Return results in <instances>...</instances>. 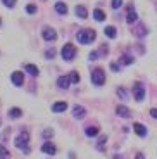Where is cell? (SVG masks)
Wrapping results in <instances>:
<instances>
[{
    "label": "cell",
    "mask_w": 157,
    "mask_h": 159,
    "mask_svg": "<svg viewBox=\"0 0 157 159\" xmlns=\"http://www.w3.org/2000/svg\"><path fill=\"white\" fill-rule=\"evenodd\" d=\"M150 116H152L154 119H157V109H150Z\"/></svg>",
    "instance_id": "35"
},
{
    "label": "cell",
    "mask_w": 157,
    "mask_h": 159,
    "mask_svg": "<svg viewBox=\"0 0 157 159\" xmlns=\"http://www.w3.org/2000/svg\"><path fill=\"white\" fill-rule=\"evenodd\" d=\"M24 71L26 73H29V75L31 76H38V68H36L35 64H26V66H24Z\"/></svg>",
    "instance_id": "16"
},
{
    "label": "cell",
    "mask_w": 157,
    "mask_h": 159,
    "mask_svg": "<svg viewBox=\"0 0 157 159\" xmlns=\"http://www.w3.org/2000/svg\"><path fill=\"white\" fill-rule=\"evenodd\" d=\"M116 114L121 116V118H130V116H131V111L126 107V106H118V107H116Z\"/></svg>",
    "instance_id": "10"
},
{
    "label": "cell",
    "mask_w": 157,
    "mask_h": 159,
    "mask_svg": "<svg viewBox=\"0 0 157 159\" xmlns=\"http://www.w3.org/2000/svg\"><path fill=\"white\" fill-rule=\"evenodd\" d=\"M2 4H4L5 7L12 9V7H14V5H16V0H2Z\"/></svg>",
    "instance_id": "27"
},
{
    "label": "cell",
    "mask_w": 157,
    "mask_h": 159,
    "mask_svg": "<svg viewBox=\"0 0 157 159\" xmlns=\"http://www.w3.org/2000/svg\"><path fill=\"white\" fill-rule=\"evenodd\" d=\"M105 143H107V137H100V140H98V143H97V149L98 151H104V149H105Z\"/></svg>",
    "instance_id": "23"
},
{
    "label": "cell",
    "mask_w": 157,
    "mask_h": 159,
    "mask_svg": "<svg viewBox=\"0 0 157 159\" xmlns=\"http://www.w3.org/2000/svg\"><path fill=\"white\" fill-rule=\"evenodd\" d=\"M11 80H12V83L16 85V87H21V85L24 83V75L21 71H14L11 75Z\"/></svg>",
    "instance_id": "7"
},
{
    "label": "cell",
    "mask_w": 157,
    "mask_h": 159,
    "mask_svg": "<svg viewBox=\"0 0 157 159\" xmlns=\"http://www.w3.org/2000/svg\"><path fill=\"white\" fill-rule=\"evenodd\" d=\"M21 114H23V111H21L19 107H12V109H9V118H11V119H17Z\"/></svg>",
    "instance_id": "18"
},
{
    "label": "cell",
    "mask_w": 157,
    "mask_h": 159,
    "mask_svg": "<svg viewBox=\"0 0 157 159\" xmlns=\"http://www.w3.org/2000/svg\"><path fill=\"white\" fill-rule=\"evenodd\" d=\"M110 5H112V9H119L123 5V0H112V4Z\"/></svg>",
    "instance_id": "30"
},
{
    "label": "cell",
    "mask_w": 157,
    "mask_h": 159,
    "mask_svg": "<svg viewBox=\"0 0 157 159\" xmlns=\"http://www.w3.org/2000/svg\"><path fill=\"white\" fill-rule=\"evenodd\" d=\"M42 36H43V40H47V42H55V38H57V33H55L54 28H50V26H45V28L42 30Z\"/></svg>",
    "instance_id": "6"
},
{
    "label": "cell",
    "mask_w": 157,
    "mask_h": 159,
    "mask_svg": "<svg viewBox=\"0 0 157 159\" xmlns=\"http://www.w3.org/2000/svg\"><path fill=\"white\" fill-rule=\"evenodd\" d=\"M55 11L59 12V14H62V16H66L67 14V5L64 4V2H57V4H55Z\"/></svg>",
    "instance_id": "17"
},
{
    "label": "cell",
    "mask_w": 157,
    "mask_h": 159,
    "mask_svg": "<svg viewBox=\"0 0 157 159\" xmlns=\"http://www.w3.org/2000/svg\"><path fill=\"white\" fill-rule=\"evenodd\" d=\"M133 131L137 133L138 137H147V128L143 126L141 123H135L133 125Z\"/></svg>",
    "instance_id": "11"
},
{
    "label": "cell",
    "mask_w": 157,
    "mask_h": 159,
    "mask_svg": "<svg viewBox=\"0 0 157 159\" xmlns=\"http://www.w3.org/2000/svg\"><path fill=\"white\" fill-rule=\"evenodd\" d=\"M135 159H145V157H143V154H137V157H135Z\"/></svg>",
    "instance_id": "36"
},
{
    "label": "cell",
    "mask_w": 157,
    "mask_h": 159,
    "mask_svg": "<svg viewBox=\"0 0 157 159\" xmlns=\"http://www.w3.org/2000/svg\"><path fill=\"white\" fill-rule=\"evenodd\" d=\"M26 12H28V14H35V12H36V5H28V7H26Z\"/></svg>",
    "instance_id": "31"
},
{
    "label": "cell",
    "mask_w": 157,
    "mask_h": 159,
    "mask_svg": "<svg viewBox=\"0 0 157 159\" xmlns=\"http://www.w3.org/2000/svg\"><path fill=\"white\" fill-rule=\"evenodd\" d=\"M45 57H47V59H54V57H55V50H54V48L47 50V52H45Z\"/></svg>",
    "instance_id": "28"
},
{
    "label": "cell",
    "mask_w": 157,
    "mask_h": 159,
    "mask_svg": "<svg viewBox=\"0 0 157 159\" xmlns=\"http://www.w3.org/2000/svg\"><path fill=\"white\" fill-rule=\"evenodd\" d=\"M67 109V104L66 102H55L54 106H52V111L54 112H64Z\"/></svg>",
    "instance_id": "15"
},
{
    "label": "cell",
    "mask_w": 157,
    "mask_h": 159,
    "mask_svg": "<svg viewBox=\"0 0 157 159\" xmlns=\"http://www.w3.org/2000/svg\"><path fill=\"white\" fill-rule=\"evenodd\" d=\"M119 68H121V66H119V64H110V69H112V71H119Z\"/></svg>",
    "instance_id": "33"
},
{
    "label": "cell",
    "mask_w": 157,
    "mask_h": 159,
    "mask_svg": "<svg viewBox=\"0 0 157 159\" xmlns=\"http://www.w3.org/2000/svg\"><path fill=\"white\" fill-rule=\"evenodd\" d=\"M97 57H98V54H97V52H90V54H88V59H90V61H95Z\"/></svg>",
    "instance_id": "32"
},
{
    "label": "cell",
    "mask_w": 157,
    "mask_h": 159,
    "mask_svg": "<svg viewBox=\"0 0 157 159\" xmlns=\"http://www.w3.org/2000/svg\"><path fill=\"white\" fill-rule=\"evenodd\" d=\"M95 38H97V33H95V30H81V31L76 33V40H78L81 45L92 43Z\"/></svg>",
    "instance_id": "1"
},
{
    "label": "cell",
    "mask_w": 157,
    "mask_h": 159,
    "mask_svg": "<svg viewBox=\"0 0 157 159\" xmlns=\"http://www.w3.org/2000/svg\"><path fill=\"white\" fill-rule=\"evenodd\" d=\"M90 78H92V83H93L95 87H102V85L105 83V73H104V69H93Z\"/></svg>",
    "instance_id": "3"
},
{
    "label": "cell",
    "mask_w": 157,
    "mask_h": 159,
    "mask_svg": "<svg viewBox=\"0 0 157 159\" xmlns=\"http://www.w3.org/2000/svg\"><path fill=\"white\" fill-rule=\"evenodd\" d=\"M133 95H135V100H137V102H141V100H143V97H145V87H143L141 81H137V83L133 85Z\"/></svg>",
    "instance_id": "5"
},
{
    "label": "cell",
    "mask_w": 157,
    "mask_h": 159,
    "mask_svg": "<svg viewBox=\"0 0 157 159\" xmlns=\"http://www.w3.org/2000/svg\"><path fill=\"white\" fill-rule=\"evenodd\" d=\"M28 142H29V133L28 131H21L19 135L16 137V147L24 151L28 154L29 152V147H28Z\"/></svg>",
    "instance_id": "2"
},
{
    "label": "cell",
    "mask_w": 157,
    "mask_h": 159,
    "mask_svg": "<svg viewBox=\"0 0 157 159\" xmlns=\"http://www.w3.org/2000/svg\"><path fill=\"white\" fill-rule=\"evenodd\" d=\"M118 95H121L123 99H124V97H126V92L123 90V88H118Z\"/></svg>",
    "instance_id": "34"
},
{
    "label": "cell",
    "mask_w": 157,
    "mask_h": 159,
    "mask_svg": "<svg viewBox=\"0 0 157 159\" xmlns=\"http://www.w3.org/2000/svg\"><path fill=\"white\" fill-rule=\"evenodd\" d=\"M43 137L45 139H52V137H54V130H43Z\"/></svg>",
    "instance_id": "29"
},
{
    "label": "cell",
    "mask_w": 157,
    "mask_h": 159,
    "mask_svg": "<svg viewBox=\"0 0 157 159\" xmlns=\"http://www.w3.org/2000/svg\"><path fill=\"white\" fill-rule=\"evenodd\" d=\"M85 133H87V137H95L98 133V126H87L85 128Z\"/></svg>",
    "instance_id": "19"
},
{
    "label": "cell",
    "mask_w": 157,
    "mask_h": 159,
    "mask_svg": "<svg viewBox=\"0 0 157 159\" xmlns=\"http://www.w3.org/2000/svg\"><path fill=\"white\" fill-rule=\"evenodd\" d=\"M93 17L97 21H104V19H105V14H104L100 9H95V11H93Z\"/></svg>",
    "instance_id": "21"
},
{
    "label": "cell",
    "mask_w": 157,
    "mask_h": 159,
    "mask_svg": "<svg viewBox=\"0 0 157 159\" xmlns=\"http://www.w3.org/2000/svg\"><path fill=\"white\" fill-rule=\"evenodd\" d=\"M9 156H11V152L7 151V147L0 145V159H9Z\"/></svg>",
    "instance_id": "22"
},
{
    "label": "cell",
    "mask_w": 157,
    "mask_h": 159,
    "mask_svg": "<svg viewBox=\"0 0 157 159\" xmlns=\"http://www.w3.org/2000/svg\"><path fill=\"white\" fill-rule=\"evenodd\" d=\"M145 33H147V31H145V26H141V24L138 26L137 30H135V35H137V36H143Z\"/></svg>",
    "instance_id": "26"
},
{
    "label": "cell",
    "mask_w": 157,
    "mask_h": 159,
    "mask_svg": "<svg viewBox=\"0 0 157 159\" xmlns=\"http://www.w3.org/2000/svg\"><path fill=\"white\" fill-rule=\"evenodd\" d=\"M137 19H138L137 12L133 11V7H130V9H128V16H126V23H128V24H133V23H137Z\"/></svg>",
    "instance_id": "14"
},
{
    "label": "cell",
    "mask_w": 157,
    "mask_h": 159,
    "mask_svg": "<svg viewBox=\"0 0 157 159\" xmlns=\"http://www.w3.org/2000/svg\"><path fill=\"white\" fill-rule=\"evenodd\" d=\"M42 152H45V154H48V156H54L55 152H57V149H55V145L52 142H45L43 145H42Z\"/></svg>",
    "instance_id": "8"
},
{
    "label": "cell",
    "mask_w": 157,
    "mask_h": 159,
    "mask_svg": "<svg viewBox=\"0 0 157 159\" xmlns=\"http://www.w3.org/2000/svg\"><path fill=\"white\" fill-rule=\"evenodd\" d=\"M116 31H118V30L114 28V26H105V30H104V33H105L109 38H116V35H118Z\"/></svg>",
    "instance_id": "20"
},
{
    "label": "cell",
    "mask_w": 157,
    "mask_h": 159,
    "mask_svg": "<svg viewBox=\"0 0 157 159\" xmlns=\"http://www.w3.org/2000/svg\"><path fill=\"white\" fill-rule=\"evenodd\" d=\"M69 81H71V83H78V81H79V75H78V71H71V75H69Z\"/></svg>",
    "instance_id": "24"
},
{
    "label": "cell",
    "mask_w": 157,
    "mask_h": 159,
    "mask_svg": "<svg viewBox=\"0 0 157 159\" xmlns=\"http://www.w3.org/2000/svg\"><path fill=\"white\" fill-rule=\"evenodd\" d=\"M121 64H126V66H128V64H133V57L128 56V54H124V56L121 57Z\"/></svg>",
    "instance_id": "25"
},
{
    "label": "cell",
    "mask_w": 157,
    "mask_h": 159,
    "mask_svg": "<svg viewBox=\"0 0 157 159\" xmlns=\"http://www.w3.org/2000/svg\"><path fill=\"white\" fill-rule=\"evenodd\" d=\"M61 56H62L64 61H73L76 56V47L73 43H66L62 47V50H61Z\"/></svg>",
    "instance_id": "4"
},
{
    "label": "cell",
    "mask_w": 157,
    "mask_h": 159,
    "mask_svg": "<svg viewBox=\"0 0 157 159\" xmlns=\"http://www.w3.org/2000/svg\"><path fill=\"white\" fill-rule=\"evenodd\" d=\"M69 76H59L57 78V87L62 88V90H66V88H69Z\"/></svg>",
    "instance_id": "13"
},
{
    "label": "cell",
    "mask_w": 157,
    "mask_h": 159,
    "mask_svg": "<svg viewBox=\"0 0 157 159\" xmlns=\"http://www.w3.org/2000/svg\"><path fill=\"white\" fill-rule=\"evenodd\" d=\"M85 114H87V109L85 107H81V106H74V107H73V116H74L76 119H83Z\"/></svg>",
    "instance_id": "9"
},
{
    "label": "cell",
    "mask_w": 157,
    "mask_h": 159,
    "mask_svg": "<svg viewBox=\"0 0 157 159\" xmlns=\"http://www.w3.org/2000/svg\"><path fill=\"white\" fill-rule=\"evenodd\" d=\"M74 14L79 17V19H87V17H88V11L83 7V5H76V7H74Z\"/></svg>",
    "instance_id": "12"
}]
</instances>
